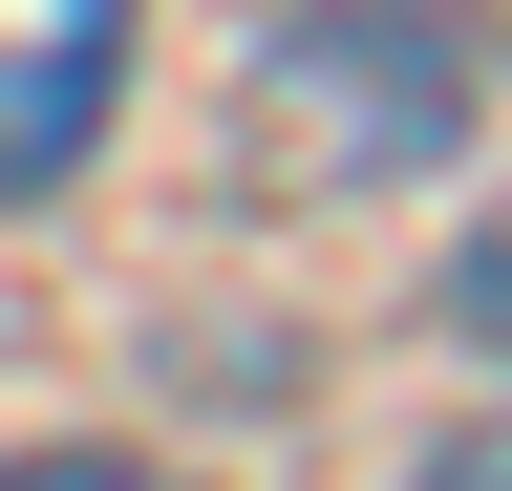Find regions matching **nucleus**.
I'll use <instances>...</instances> for the list:
<instances>
[{
  "instance_id": "1",
  "label": "nucleus",
  "mask_w": 512,
  "mask_h": 491,
  "mask_svg": "<svg viewBox=\"0 0 512 491\" xmlns=\"http://www.w3.org/2000/svg\"><path fill=\"white\" fill-rule=\"evenodd\" d=\"M128 22L150 0H0V193H64L128 107Z\"/></svg>"
},
{
  "instance_id": "2",
  "label": "nucleus",
  "mask_w": 512,
  "mask_h": 491,
  "mask_svg": "<svg viewBox=\"0 0 512 491\" xmlns=\"http://www.w3.org/2000/svg\"><path fill=\"white\" fill-rule=\"evenodd\" d=\"M448 321H470V342H491V363H512V193H491V214H470V257H448Z\"/></svg>"
},
{
  "instance_id": "4",
  "label": "nucleus",
  "mask_w": 512,
  "mask_h": 491,
  "mask_svg": "<svg viewBox=\"0 0 512 491\" xmlns=\"http://www.w3.org/2000/svg\"><path fill=\"white\" fill-rule=\"evenodd\" d=\"M427 491H512V427H448V449H427Z\"/></svg>"
},
{
  "instance_id": "3",
  "label": "nucleus",
  "mask_w": 512,
  "mask_h": 491,
  "mask_svg": "<svg viewBox=\"0 0 512 491\" xmlns=\"http://www.w3.org/2000/svg\"><path fill=\"white\" fill-rule=\"evenodd\" d=\"M0 491H171L150 449H43V470H0Z\"/></svg>"
}]
</instances>
